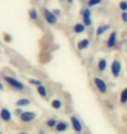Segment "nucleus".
Here are the masks:
<instances>
[{
  "instance_id": "2f4dec72",
  "label": "nucleus",
  "mask_w": 127,
  "mask_h": 134,
  "mask_svg": "<svg viewBox=\"0 0 127 134\" xmlns=\"http://www.w3.org/2000/svg\"><path fill=\"white\" fill-rule=\"evenodd\" d=\"M0 134H3V133H2V132H1V131H0Z\"/></svg>"
},
{
  "instance_id": "ddd939ff",
  "label": "nucleus",
  "mask_w": 127,
  "mask_h": 134,
  "mask_svg": "<svg viewBox=\"0 0 127 134\" xmlns=\"http://www.w3.org/2000/svg\"><path fill=\"white\" fill-rule=\"evenodd\" d=\"M73 31L75 33L77 34H81L83 32H85V26L84 25L83 23H78L73 26Z\"/></svg>"
},
{
  "instance_id": "f3484780",
  "label": "nucleus",
  "mask_w": 127,
  "mask_h": 134,
  "mask_svg": "<svg viewBox=\"0 0 127 134\" xmlns=\"http://www.w3.org/2000/svg\"><path fill=\"white\" fill-rule=\"evenodd\" d=\"M67 128H68V125L64 122L57 123V125H56V130L58 131V132H64V131L67 130Z\"/></svg>"
},
{
  "instance_id": "f03ea898",
  "label": "nucleus",
  "mask_w": 127,
  "mask_h": 134,
  "mask_svg": "<svg viewBox=\"0 0 127 134\" xmlns=\"http://www.w3.org/2000/svg\"><path fill=\"white\" fill-rule=\"evenodd\" d=\"M82 20L83 24L85 27H90L92 24V20H91V12L90 10V8H85L84 10H82Z\"/></svg>"
},
{
  "instance_id": "dca6fc26",
  "label": "nucleus",
  "mask_w": 127,
  "mask_h": 134,
  "mask_svg": "<svg viewBox=\"0 0 127 134\" xmlns=\"http://www.w3.org/2000/svg\"><path fill=\"white\" fill-rule=\"evenodd\" d=\"M37 93L41 96L43 98H45L47 96V91H46V88H45V85H38L37 86Z\"/></svg>"
},
{
  "instance_id": "4be33fe9",
  "label": "nucleus",
  "mask_w": 127,
  "mask_h": 134,
  "mask_svg": "<svg viewBox=\"0 0 127 134\" xmlns=\"http://www.w3.org/2000/svg\"><path fill=\"white\" fill-rule=\"evenodd\" d=\"M118 7L122 12H127V1H121L118 4Z\"/></svg>"
},
{
  "instance_id": "39448f33",
  "label": "nucleus",
  "mask_w": 127,
  "mask_h": 134,
  "mask_svg": "<svg viewBox=\"0 0 127 134\" xmlns=\"http://www.w3.org/2000/svg\"><path fill=\"white\" fill-rule=\"evenodd\" d=\"M93 82L99 92L105 93L107 92V85H106V83L104 82V80H103L100 77H95L93 79Z\"/></svg>"
},
{
  "instance_id": "412c9836",
  "label": "nucleus",
  "mask_w": 127,
  "mask_h": 134,
  "mask_svg": "<svg viewBox=\"0 0 127 134\" xmlns=\"http://www.w3.org/2000/svg\"><path fill=\"white\" fill-rule=\"evenodd\" d=\"M29 83L32 85H35V86H38V85H42V81L40 79H29Z\"/></svg>"
},
{
  "instance_id": "4468645a",
  "label": "nucleus",
  "mask_w": 127,
  "mask_h": 134,
  "mask_svg": "<svg viewBox=\"0 0 127 134\" xmlns=\"http://www.w3.org/2000/svg\"><path fill=\"white\" fill-rule=\"evenodd\" d=\"M28 14H29L30 18H31V20H33V21L38 20V18H39L38 12H37V10L35 9V8H31V9H30L29 12H28Z\"/></svg>"
},
{
  "instance_id": "9b49d317",
  "label": "nucleus",
  "mask_w": 127,
  "mask_h": 134,
  "mask_svg": "<svg viewBox=\"0 0 127 134\" xmlns=\"http://www.w3.org/2000/svg\"><path fill=\"white\" fill-rule=\"evenodd\" d=\"M90 40H89L88 38H83L81 39L80 41L78 42V49L79 51H83V50H85L87 49V48L90 46Z\"/></svg>"
},
{
  "instance_id": "423d86ee",
  "label": "nucleus",
  "mask_w": 127,
  "mask_h": 134,
  "mask_svg": "<svg viewBox=\"0 0 127 134\" xmlns=\"http://www.w3.org/2000/svg\"><path fill=\"white\" fill-rule=\"evenodd\" d=\"M36 113L33 111H23L19 116V119L23 123H30L36 119Z\"/></svg>"
},
{
  "instance_id": "6e6552de",
  "label": "nucleus",
  "mask_w": 127,
  "mask_h": 134,
  "mask_svg": "<svg viewBox=\"0 0 127 134\" xmlns=\"http://www.w3.org/2000/svg\"><path fill=\"white\" fill-rule=\"evenodd\" d=\"M117 41H118L117 31H112V32L110 33L109 37H108V39H107L106 46L109 48V49H112V48L115 47V45L117 44Z\"/></svg>"
},
{
  "instance_id": "0eeeda50",
  "label": "nucleus",
  "mask_w": 127,
  "mask_h": 134,
  "mask_svg": "<svg viewBox=\"0 0 127 134\" xmlns=\"http://www.w3.org/2000/svg\"><path fill=\"white\" fill-rule=\"evenodd\" d=\"M12 119V111L6 107H2L0 109V119L4 122H10Z\"/></svg>"
},
{
  "instance_id": "aec40b11",
  "label": "nucleus",
  "mask_w": 127,
  "mask_h": 134,
  "mask_svg": "<svg viewBox=\"0 0 127 134\" xmlns=\"http://www.w3.org/2000/svg\"><path fill=\"white\" fill-rule=\"evenodd\" d=\"M102 1L103 0H88L87 4L89 7H94V6H97V5L100 4Z\"/></svg>"
},
{
  "instance_id": "b1692460",
  "label": "nucleus",
  "mask_w": 127,
  "mask_h": 134,
  "mask_svg": "<svg viewBox=\"0 0 127 134\" xmlns=\"http://www.w3.org/2000/svg\"><path fill=\"white\" fill-rule=\"evenodd\" d=\"M23 111H23L22 109L20 108V107H18L17 109H15V111H14V114L16 115V116H18V117H19L20 115H21V113H22Z\"/></svg>"
},
{
  "instance_id": "c85d7f7f",
  "label": "nucleus",
  "mask_w": 127,
  "mask_h": 134,
  "mask_svg": "<svg viewBox=\"0 0 127 134\" xmlns=\"http://www.w3.org/2000/svg\"><path fill=\"white\" fill-rule=\"evenodd\" d=\"M18 134H27V133H26L25 132H19Z\"/></svg>"
},
{
  "instance_id": "f257e3e1",
  "label": "nucleus",
  "mask_w": 127,
  "mask_h": 134,
  "mask_svg": "<svg viewBox=\"0 0 127 134\" xmlns=\"http://www.w3.org/2000/svg\"><path fill=\"white\" fill-rule=\"evenodd\" d=\"M4 80L9 86H10L12 88L17 91H24L25 89V85L21 81L16 79V77H13L10 76H4Z\"/></svg>"
},
{
  "instance_id": "7ed1b4c3",
  "label": "nucleus",
  "mask_w": 127,
  "mask_h": 134,
  "mask_svg": "<svg viewBox=\"0 0 127 134\" xmlns=\"http://www.w3.org/2000/svg\"><path fill=\"white\" fill-rule=\"evenodd\" d=\"M43 13H44L45 21H46L49 25H55V24H57V22H58V17H56L51 10L47 9V8H44V9H43Z\"/></svg>"
},
{
  "instance_id": "7c9ffc66",
  "label": "nucleus",
  "mask_w": 127,
  "mask_h": 134,
  "mask_svg": "<svg viewBox=\"0 0 127 134\" xmlns=\"http://www.w3.org/2000/svg\"><path fill=\"white\" fill-rule=\"evenodd\" d=\"M60 1H67V0H60Z\"/></svg>"
},
{
  "instance_id": "393cba45",
  "label": "nucleus",
  "mask_w": 127,
  "mask_h": 134,
  "mask_svg": "<svg viewBox=\"0 0 127 134\" xmlns=\"http://www.w3.org/2000/svg\"><path fill=\"white\" fill-rule=\"evenodd\" d=\"M121 18L124 23H127V12H123L121 14Z\"/></svg>"
},
{
  "instance_id": "a211bd4d",
  "label": "nucleus",
  "mask_w": 127,
  "mask_h": 134,
  "mask_svg": "<svg viewBox=\"0 0 127 134\" xmlns=\"http://www.w3.org/2000/svg\"><path fill=\"white\" fill-rule=\"evenodd\" d=\"M120 103L122 104H125L127 103V87L125 88L122 92L120 94Z\"/></svg>"
},
{
  "instance_id": "cd10ccee",
  "label": "nucleus",
  "mask_w": 127,
  "mask_h": 134,
  "mask_svg": "<svg viewBox=\"0 0 127 134\" xmlns=\"http://www.w3.org/2000/svg\"><path fill=\"white\" fill-rule=\"evenodd\" d=\"M67 2H68L69 4H72V3H73V0H67Z\"/></svg>"
},
{
  "instance_id": "c756f323",
  "label": "nucleus",
  "mask_w": 127,
  "mask_h": 134,
  "mask_svg": "<svg viewBox=\"0 0 127 134\" xmlns=\"http://www.w3.org/2000/svg\"><path fill=\"white\" fill-rule=\"evenodd\" d=\"M39 134H45L44 132H42V131H40V132H39Z\"/></svg>"
},
{
  "instance_id": "a878e982",
  "label": "nucleus",
  "mask_w": 127,
  "mask_h": 134,
  "mask_svg": "<svg viewBox=\"0 0 127 134\" xmlns=\"http://www.w3.org/2000/svg\"><path fill=\"white\" fill-rule=\"evenodd\" d=\"M51 12H53V14L56 16V17H58V16H60L61 14V10L59 9H54L53 10H51Z\"/></svg>"
},
{
  "instance_id": "2eb2a0df",
  "label": "nucleus",
  "mask_w": 127,
  "mask_h": 134,
  "mask_svg": "<svg viewBox=\"0 0 127 134\" xmlns=\"http://www.w3.org/2000/svg\"><path fill=\"white\" fill-rule=\"evenodd\" d=\"M107 67V61L104 58H100L98 62V69L99 71H104Z\"/></svg>"
},
{
  "instance_id": "1a4fd4ad",
  "label": "nucleus",
  "mask_w": 127,
  "mask_h": 134,
  "mask_svg": "<svg viewBox=\"0 0 127 134\" xmlns=\"http://www.w3.org/2000/svg\"><path fill=\"white\" fill-rule=\"evenodd\" d=\"M71 122L72 127H73L75 132H77L78 133H81L83 132V125L81 124L79 119H78L76 117L72 116L71 117Z\"/></svg>"
},
{
  "instance_id": "20e7f679",
  "label": "nucleus",
  "mask_w": 127,
  "mask_h": 134,
  "mask_svg": "<svg viewBox=\"0 0 127 134\" xmlns=\"http://www.w3.org/2000/svg\"><path fill=\"white\" fill-rule=\"evenodd\" d=\"M121 70H122V65L119 61L117 59L112 61V65H111V71H112V76L114 77H118L120 75Z\"/></svg>"
},
{
  "instance_id": "bb28decb",
  "label": "nucleus",
  "mask_w": 127,
  "mask_h": 134,
  "mask_svg": "<svg viewBox=\"0 0 127 134\" xmlns=\"http://www.w3.org/2000/svg\"><path fill=\"white\" fill-rule=\"evenodd\" d=\"M4 85L1 81H0V91H4Z\"/></svg>"
},
{
  "instance_id": "6ab92c4d",
  "label": "nucleus",
  "mask_w": 127,
  "mask_h": 134,
  "mask_svg": "<svg viewBox=\"0 0 127 134\" xmlns=\"http://www.w3.org/2000/svg\"><path fill=\"white\" fill-rule=\"evenodd\" d=\"M51 106H52L54 109L58 110L61 108L62 102L59 99H54V100H52V102H51Z\"/></svg>"
},
{
  "instance_id": "f8f14e48",
  "label": "nucleus",
  "mask_w": 127,
  "mask_h": 134,
  "mask_svg": "<svg viewBox=\"0 0 127 134\" xmlns=\"http://www.w3.org/2000/svg\"><path fill=\"white\" fill-rule=\"evenodd\" d=\"M31 104V100L29 99V98H19L18 100H17L16 102V106L18 107H25V106H27L29 105V104Z\"/></svg>"
},
{
  "instance_id": "9d476101",
  "label": "nucleus",
  "mask_w": 127,
  "mask_h": 134,
  "mask_svg": "<svg viewBox=\"0 0 127 134\" xmlns=\"http://www.w3.org/2000/svg\"><path fill=\"white\" fill-rule=\"evenodd\" d=\"M110 29H111V25H109V24L99 25L96 30V35L98 37H100V36H102V35H104L106 31H109Z\"/></svg>"
},
{
  "instance_id": "5701e85b",
  "label": "nucleus",
  "mask_w": 127,
  "mask_h": 134,
  "mask_svg": "<svg viewBox=\"0 0 127 134\" xmlns=\"http://www.w3.org/2000/svg\"><path fill=\"white\" fill-rule=\"evenodd\" d=\"M46 125H47L49 127H54V126H56V125H57L56 119H50L49 120H47Z\"/></svg>"
}]
</instances>
